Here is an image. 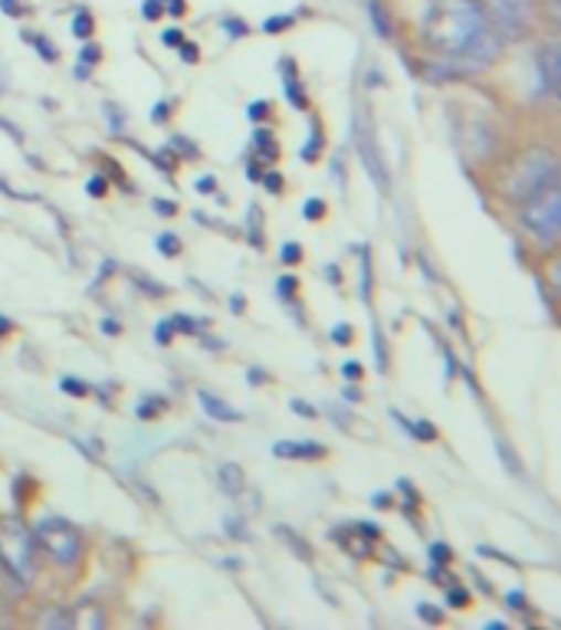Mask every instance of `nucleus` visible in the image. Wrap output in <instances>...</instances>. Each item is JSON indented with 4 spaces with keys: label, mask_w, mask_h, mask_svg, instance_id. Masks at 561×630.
I'll list each match as a JSON object with an SVG mask.
<instances>
[{
    "label": "nucleus",
    "mask_w": 561,
    "mask_h": 630,
    "mask_svg": "<svg viewBox=\"0 0 561 630\" xmlns=\"http://www.w3.org/2000/svg\"><path fill=\"white\" fill-rule=\"evenodd\" d=\"M289 23H293V17H269V20L263 23V30H266V33H276V30H286Z\"/></svg>",
    "instance_id": "30"
},
{
    "label": "nucleus",
    "mask_w": 561,
    "mask_h": 630,
    "mask_svg": "<svg viewBox=\"0 0 561 630\" xmlns=\"http://www.w3.org/2000/svg\"><path fill=\"white\" fill-rule=\"evenodd\" d=\"M411 437H417V440H437V427L431 420H414L411 423Z\"/></svg>",
    "instance_id": "18"
},
{
    "label": "nucleus",
    "mask_w": 561,
    "mask_h": 630,
    "mask_svg": "<svg viewBox=\"0 0 561 630\" xmlns=\"http://www.w3.org/2000/svg\"><path fill=\"white\" fill-rule=\"evenodd\" d=\"M371 296V256L368 246H361V300Z\"/></svg>",
    "instance_id": "16"
},
{
    "label": "nucleus",
    "mask_w": 561,
    "mask_h": 630,
    "mask_svg": "<svg viewBox=\"0 0 561 630\" xmlns=\"http://www.w3.org/2000/svg\"><path fill=\"white\" fill-rule=\"evenodd\" d=\"M341 375H345L348 381H358V378H361V365H358V361H345V365H341Z\"/></svg>",
    "instance_id": "40"
},
{
    "label": "nucleus",
    "mask_w": 561,
    "mask_h": 630,
    "mask_svg": "<svg viewBox=\"0 0 561 630\" xmlns=\"http://www.w3.org/2000/svg\"><path fill=\"white\" fill-rule=\"evenodd\" d=\"M0 10H3V13H20L17 0H0Z\"/></svg>",
    "instance_id": "52"
},
{
    "label": "nucleus",
    "mask_w": 561,
    "mask_h": 630,
    "mask_svg": "<svg viewBox=\"0 0 561 630\" xmlns=\"http://www.w3.org/2000/svg\"><path fill=\"white\" fill-rule=\"evenodd\" d=\"M33 542L56 565H76L83 558V535L63 519H43L33 528Z\"/></svg>",
    "instance_id": "5"
},
{
    "label": "nucleus",
    "mask_w": 561,
    "mask_h": 630,
    "mask_svg": "<svg viewBox=\"0 0 561 630\" xmlns=\"http://www.w3.org/2000/svg\"><path fill=\"white\" fill-rule=\"evenodd\" d=\"M155 338H158V345H171V338H174V322H171V318H161L158 328H155Z\"/></svg>",
    "instance_id": "23"
},
{
    "label": "nucleus",
    "mask_w": 561,
    "mask_h": 630,
    "mask_svg": "<svg viewBox=\"0 0 561 630\" xmlns=\"http://www.w3.org/2000/svg\"><path fill=\"white\" fill-rule=\"evenodd\" d=\"M214 185H218V181L208 175V178H201V181H198V191H201V195H214Z\"/></svg>",
    "instance_id": "47"
},
{
    "label": "nucleus",
    "mask_w": 561,
    "mask_h": 630,
    "mask_svg": "<svg viewBox=\"0 0 561 630\" xmlns=\"http://www.w3.org/2000/svg\"><path fill=\"white\" fill-rule=\"evenodd\" d=\"M70 621H73V628H83V624L103 628V624H106V618H103L96 608H93V611H89V608H80V615H76V618H70Z\"/></svg>",
    "instance_id": "15"
},
{
    "label": "nucleus",
    "mask_w": 561,
    "mask_h": 630,
    "mask_svg": "<svg viewBox=\"0 0 561 630\" xmlns=\"http://www.w3.org/2000/svg\"><path fill=\"white\" fill-rule=\"evenodd\" d=\"M60 388H63V391H70L73 398H86V395H89V385H86V381H80V378H63V381H60Z\"/></svg>",
    "instance_id": "21"
},
{
    "label": "nucleus",
    "mask_w": 561,
    "mask_h": 630,
    "mask_svg": "<svg viewBox=\"0 0 561 630\" xmlns=\"http://www.w3.org/2000/svg\"><path fill=\"white\" fill-rule=\"evenodd\" d=\"M279 260H283L286 266H296V263H303V246H299V243H283V250H279Z\"/></svg>",
    "instance_id": "20"
},
{
    "label": "nucleus",
    "mask_w": 561,
    "mask_h": 630,
    "mask_svg": "<svg viewBox=\"0 0 561 630\" xmlns=\"http://www.w3.org/2000/svg\"><path fill=\"white\" fill-rule=\"evenodd\" d=\"M178 46H181V60H184V63H198V56H201V53H198V46H194V43H184V40H181Z\"/></svg>",
    "instance_id": "35"
},
{
    "label": "nucleus",
    "mask_w": 561,
    "mask_h": 630,
    "mask_svg": "<svg viewBox=\"0 0 561 630\" xmlns=\"http://www.w3.org/2000/svg\"><path fill=\"white\" fill-rule=\"evenodd\" d=\"M246 237L253 240V246H263V213L253 204L250 217H246Z\"/></svg>",
    "instance_id": "12"
},
{
    "label": "nucleus",
    "mask_w": 561,
    "mask_h": 630,
    "mask_svg": "<svg viewBox=\"0 0 561 630\" xmlns=\"http://www.w3.org/2000/svg\"><path fill=\"white\" fill-rule=\"evenodd\" d=\"M33 46H36V53H40L46 63H56V46H53L46 36H33Z\"/></svg>",
    "instance_id": "22"
},
{
    "label": "nucleus",
    "mask_w": 561,
    "mask_h": 630,
    "mask_svg": "<svg viewBox=\"0 0 561 630\" xmlns=\"http://www.w3.org/2000/svg\"><path fill=\"white\" fill-rule=\"evenodd\" d=\"M165 411V401L161 398H148V401H138V408H135V414L141 420H151L155 414H161Z\"/></svg>",
    "instance_id": "17"
},
{
    "label": "nucleus",
    "mask_w": 561,
    "mask_h": 630,
    "mask_svg": "<svg viewBox=\"0 0 561 630\" xmlns=\"http://www.w3.org/2000/svg\"><path fill=\"white\" fill-rule=\"evenodd\" d=\"M198 401L204 405V411H208V414H211L214 420H226V423H236V420H243V414H240L236 408H230L226 401L214 398L211 391H198Z\"/></svg>",
    "instance_id": "9"
},
{
    "label": "nucleus",
    "mask_w": 561,
    "mask_h": 630,
    "mask_svg": "<svg viewBox=\"0 0 561 630\" xmlns=\"http://www.w3.org/2000/svg\"><path fill=\"white\" fill-rule=\"evenodd\" d=\"M447 605L449 608H466V605H469V591H466V588H449Z\"/></svg>",
    "instance_id": "25"
},
{
    "label": "nucleus",
    "mask_w": 561,
    "mask_h": 630,
    "mask_svg": "<svg viewBox=\"0 0 561 630\" xmlns=\"http://www.w3.org/2000/svg\"><path fill=\"white\" fill-rule=\"evenodd\" d=\"M273 456H283V460H322L326 447L316 443V440H279V443H273Z\"/></svg>",
    "instance_id": "7"
},
{
    "label": "nucleus",
    "mask_w": 561,
    "mask_h": 630,
    "mask_svg": "<svg viewBox=\"0 0 561 630\" xmlns=\"http://www.w3.org/2000/svg\"><path fill=\"white\" fill-rule=\"evenodd\" d=\"M165 10H168L171 17H181V13H184V0H165Z\"/></svg>",
    "instance_id": "44"
},
{
    "label": "nucleus",
    "mask_w": 561,
    "mask_h": 630,
    "mask_svg": "<svg viewBox=\"0 0 561 630\" xmlns=\"http://www.w3.org/2000/svg\"><path fill=\"white\" fill-rule=\"evenodd\" d=\"M168 112H171V103H158L155 105V112H151V118H155V122H165Z\"/></svg>",
    "instance_id": "45"
},
{
    "label": "nucleus",
    "mask_w": 561,
    "mask_h": 630,
    "mask_svg": "<svg viewBox=\"0 0 561 630\" xmlns=\"http://www.w3.org/2000/svg\"><path fill=\"white\" fill-rule=\"evenodd\" d=\"M221 486H224L226 496H236V493L243 490V473H240V466H236V463H226V466H221Z\"/></svg>",
    "instance_id": "11"
},
{
    "label": "nucleus",
    "mask_w": 561,
    "mask_h": 630,
    "mask_svg": "<svg viewBox=\"0 0 561 630\" xmlns=\"http://www.w3.org/2000/svg\"><path fill=\"white\" fill-rule=\"evenodd\" d=\"M246 115H250L253 122H263V118L269 115V103H253L246 108Z\"/></svg>",
    "instance_id": "33"
},
{
    "label": "nucleus",
    "mask_w": 561,
    "mask_h": 630,
    "mask_svg": "<svg viewBox=\"0 0 561 630\" xmlns=\"http://www.w3.org/2000/svg\"><path fill=\"white\" fill-rule=\"evenodd\" d=\"M86 191H89L93 198H103V195H106V178H99V175H96V178H89Z\"/></svg>",
    "instance_id": "37"
},
{
    "label": "nucleus",
    "mask_w": 561,
    "mask_h": 630,
    "mask_svg": "<svg viewBox=\"0 0 561 630\" xmlns=\"http://www.w3.org/2000/svg\"><path fill=\"white\" fill-rule=\"evenodd\" d=\"M279 535H283L286 542H293V545H296V555H303V558H309V545H306V542H299V538H296V535H293L289 528H279Z\"/></svg>",
    "instance_id": "31"
},
{
    "label": "nucleus",
    "mask_w": 561,
    "mask_h": 630,
    "mask_svg": "<svg viewBox=\"0 0 561 630\" xmlns=\"http://www.w3.org/2000/svg\"><path fill=\"white\" fill-rule=\"evenodd\" d=\"M93 27H96V23H93V13H89V10H80V13L73 17V33H76V36H83V40L93 36Z\"/></svg>",
    "instance_id": "14"
},
{
    "label": "nucleus",
    "mask_w": 561,
    "mask_h": 630,
    "mask_svg": "<svg viewBox=\"0 0 561 630\" xmlns=\"http://www.w3.org/2000/svg\"><path fill=\"white\" fill-rule=\"evenodd\" d=\"M224 528H226V535H233V538H246V532L240 528V519H226Z\"/></svg>",
    "instance_id": "43"
},
{
    "label": "nucleus",
    "mask_w": 561,
    "mask_h": 630,
    "mask_svg": "<svg viewBox=\"0 0 561 630\" xmlns=\"http://www.w3.org/2000/svg\"><path fill=\"white\" fill-rule=\"evenodd\" d=\"M0 561L10 571V578H17L20 585H30L36 575V542L33 532H27V525L17 519L0 523Z\"/></svg>",
    "instance_id": "4"
},
{
    "label": "nucleus",
    "mask_w": 561,
    "mask_h": 630,
    "mask_svg": "<svg viewBox=\"0 0 561 630\" xmlns=\"http://www.w3.org/2000/svg\"><path fill=\"white\" fill-rule=\"evenodd\" d=\"M489 23L496 27L499 36H526L532 23V3L529 0H479Z\"/></svg>",
    "instance_id": "6"
},
{
    "label": "nucleus",
    "mask_w": 561,
    "mask_h": 630,
    "mask_svg": "<svg viewBox=\"0 0 561 630\" xmlns=\"http://www.w3.org/2000/svg\"><path fill=\"white\" fill-rule=\"evenodd\" d=\"M158 250H161L165 256H178V253H181V240H178L174 233H161V237H158Z\"/></svg>",
    "instance_id": "19"
},
{
    "label": "nucleus",
    "mask_w": 561,
    "mask_h": 630,
    "mask_svg": "<svg viewBox=\"0 0 561 630\" xmlns=\"http://www.w3.org/2000/svg\"><path fill=\"white\" fill-rule=\"evenodd\" d=\"M246 378H250V381H253V385H260V381H266V375H263V371H250V375H246Z\"/></svg>",
    "instance_id": "57"
},
{
    "label": "nucleus",
    "mask_w": 561,
    "mask_h": 630,
    "mask_svg": "<svg viewBox=\"0 0 561 630\" xmlns=\"http://www.w3.org/2000/svg\"><path fill=\"white\" fill-rule=\"evenodd\" d=\"M358 398H361L358 388H348V391H345V401H358Z\"/></svg>",
    "instance_id": "59"
},
{
    "label": "nucleus",
    "mask_w": 561,
    "mask_h": 630,
    "mask_svg": "<svg viewBox=\"0 0 561 630\" xmlns=\"http://www.w3.org/2000/svg\"><path fill=\"white\" fill-rule=\"evenodd\" d=\"M417 615H421V621H427V624H441V621H444V611H437V608H431V605H417Z\"/></svg>",
    "instance_id": "26"
},
{
    "label": "nucleus",
    "mask_w": 561,
    "mask_h": 630,
    "mask_svg": "<svg viewBox=\"0 0 561 630\" xmlns=\"http://www.w3.org/2000/svg\"><path fill=\"white\" fill-rule=\"evenodd\" d=\"M506 601H509V608H516V611H529V605H526V595H522V591H509V595H506Z\"/></svg>",
    "instance_id": "38"
},
{
    "label": "nucleus",
    "mask_w": 561,
    "mask_h": 630,
    "mask_svg": "<svg viewBox=\"0 0 561 630\" xmlns=\"http://www.w3.org/2000/svg\"><path fill=\"white\" fill-rule=\"evenodd\" d=\"M431 561H434V565H447V561H449V545H444V542L431 545Z\"/></svg>",
    "instance_id": "28"
},
{
    "label": "nucleus",
    "mask_w": 561,
    "mask_h": 630,
    "mask_svg": "<svg viewBox=\"0 0 561 630\" xmlns=\"http://www.w3.org/2000/svg\"><path fill=\"white\" fill-rule=\"evenodd\" d=\"M161 40H165L168 46H178V43H181V30H165Z\"/></svg>",
    "instance_id": "46"
},
{
    "label": "nucleus",
    "mask_w": 561,
    "mask_h": 630,
    "mask_svg": "<svg viewBox=\"0 0 561 630\" xmlns=\"http://www.w3.org/2000/svg\"><path fill=\"white\" fill-rule=\"evenodd\" d=\"M80 63H83V66H89V63H99V46H83V53H80Z\"/></svg>",
    "instance_id": "39"
},
{
    "label": "nucleus",
    "mask_w": 561,
    "mask_h": 630,
    "mask_svg": "<svg viewBox=\"0 0 561 630\" xmlns=\"http://www.w3.org/2000/svg\"><path fill=\"white\" fill-rule=\"evenodd\" d=\"M536 66H539V80H546L549 93H552V96H559V86H561L559 46H555V43H552V46H546V50L536 56Z\"/></svg>",
    "instance_id": "8"
},
{
    "label": "nucleus",
    "mask_w": 561,
    "mask_h": 630,
    "mask_svg": "<svg viewBox=\"0 0 561 630\" xmlns=\"http://www.w3.org/2000/svg\"><path fill=\"white\" fill-rule=\"evenodd\" d=\"M326 276H332V283H341V273H338V266H326Z\"/></svg>",
    "instance_id": "55"
},
{
    "label": "nucleus",
    "mask_w": 561,
    "mask_h": 630,
    "mask_svg": "<svg viewBox=\"0 0 561 630\" xmlns=\"http://www.w3.org/2000/svg\"><path fill=\"white\" fill-rule=\"evenodd\" d=\"M424 43L459 73H479L502 53V36L479 0H434L421 17Z\"/></svg>",
    "instance_id": "1"
},
{
    "label": "nucleus",
    "mask_w": 561,
    "mask_h": 630,
    "mask_svg": "<svg viewBox=\"0 0 561 630\" xmlns=\"http://www.w3.org/2000/svg\"><path fill=\"white\" fill-rule=\"evenodd\" d=\"M552 181H559V161L552 151L546 148H532L526 151L516 165H512V175L506 178V198L509 201H529L532 195H539L542 188H549Z\"/></svg>",
    "instance_id": "2"
},
{
    "label": "nucleus",
    "mask_w": 561,
    "mask_h": 630,
    "mask_svg": "<svg viewBox=\"0 0 561 630\" xmlns=\"http://www.w3.org/2000/svg\"><path fill=\"white\" fill-rule=\"evenodd\" d=\"M224 27H226V33H230V36H243V33H246V27H243L240 20H233V17H226Z\"/></svg>",
    "instance_id": "41"
},
{
    "label": "nucleus",
    "mask_w": 561,
    "mask_h": 630,
    "mask_svg": "<svg viewBox=\"0 0 561 630\" xmlns=\"http://www.w3.org/2000/svg\"><path fill=\"white\" fill-rule=\"evenodd\" d=\"M391 418L398 420V427H401V430H407V433H411V423H414V420H407L401 411H391Z\"/></svg>",
    "instance_id": "51"
},
{
    "label": "nucleus",
    "mask_w": 561,
    "mask_h": 630,
    "mask_svg": "<svg viewBox=\"0 0 561 630\" xmlns=\"http://www.w3.org/2000/svg\"><path fill=\"white\" fill-rule=\"evenodd\" d=\"M358 532H361V535H368V538H378V535H381V528H378L374 523H361L358 525Z\"/></svg>",
    "instance_id": "48"
},
{
    "label": "nucleus",
    "mask_w": 561,
    "mask_h": 630,
    "mask_svg": "<svg viewBox=\"0 0 561 630\" xmlns=\"http://www.w3.org/2000/svg\"><path fill=\"white\" fill-rule=\"evenodd\" d=\"M253 145H256V151H260V161H276V158H279V145H276V138H273L269 128H256Z\"/></svg>",
    "instance_id": "10"
},
{
    "label": "nucleus",
    "mask_w": 561,
    "mask_h": 630,
    "mask_svg": "<svg viewBox=\"0 0 561 630\" xmlns=\"http://www.w3.org/2000/svg\"><path fill=\"white\" fill-rule=\"evenodd\" d=\"M303 217H306V220H322V217H326V204H322L319 198H309V201L303 204Z\"/></svg>",
    "instance_id": "24"
},
{
    "label": "nucleus",
    "mask_w": 561,
    "mask_h": 630,
    "mask_svg": "<svg viewBox=\"0 0 561 630\" xmlns=\"http://www.w3.org/2000/svg\"><path fill=\"white\" fill-rule=\"evenodd\" d=\"M10 328H13V322H10V318H3V315H0V335H7V332H10Z\"/></svg>",
    "instance_id": "58"
},
{
    "label": "nucleus",
    "mask_w": 561,
    "mask_h": 630,
    "mask_svg": "<svg viewBox=\"0 0 561 630\" xmlns=\"http://www.w3.org/2000/svg\"><path fill=\"white\" fill-rule=\"evenodd\" d=\"M526 208L519 210V223L532 233L536 243L555 246L561 237V191L559 181H552L549 188H542L539 195H532L529 201H522Z\"/></svg>",
    "instance_id": "3"
},
{
    "label": "nucleus",
    "mask_w": 561,
    "mask_h": 630,
    "mask_svg": "<svg viewBox=\"0 0 561 630\" xmlns=\"http://www.w3.org/2000/svg\"><path fill=\"white\" fill-rule=\"evenodd\" d=\"M141 13H145L148 20H158V17H161V0H145V3H141Z\"/></svg>",
    "instance_id": "34"
},
{
    "label": "nucleus",
    "mask_w": 561,
    "mask_h": 630,
    "mask_svg": "<svg viewBox=\"0 0 561 630\" xmlns=\"http://www.w3.org/2000/svg\"><path fill=\"white\" fill-rule=\"evenodd\" d=\"M296 286H299V283H296V276H283V280L276 283V293H279L283 300H293Z\"/></svg>",
    "instance_id": "27"
},
{
    "label": "nucleus",
    "mask_w": 561,
    "mask_h": 630,
    "mask_svg": "<svg viewBox=\"0 0 561 630\" xmlns=\"http://www.w3.org/2000/svg\"><path fill=\"white\" fill-rule=\"evenodd\" d=\"M289 408H293L296 414H306V418H316V408H313V405H306V401H299V398H296V401H293Z\"/></svg>",
    "instance_id": "42"
},
{
    "label": "nucleus",
    "mask_w": 561,
    "mask_h": 630,
    "mask_svg": "<svg viewBox=\"0 0 561 630\" xmlns=\"http://www.w3.org/2000/svg\"><path fill=\"white\" fill-rule=\"evenodd\" d=\"M332 342H336V345H348V342H351V325L338 322L336 328H332Z\"/></svg>",
    "instance_id": "32"
},
{
    "label": "nucleus",
    "mask_w": 561,
    "mask_h": 630,
    "mask_svg": "<svg viewBox=\"0 0 561 630\" xmlns=\"http://www.w3.org/2000/svg\"><path fill=\"white\" fill-rule=\"evenodd\" d=\"M246 178H253V181L260 178V165H256V161H250V165H246Z\"/></svg>",
    "instance_id": "53"
},
{
    "label": "nucleus",
    "mask_w": 561,
    "mask_h": 630,
    "mask_svg": "<svg viewBox=\"0 0 561 630\" xmlns=\"http://www.w3.org/2000/svg\"><path fill=\"white\" fill-rule=\"evenodd\" d=\"M263 188H266L269 195H279V191H283V178H279V175H263Z\"/></svg>",
    "instance_id": "36"
},
{
    "label": "nucleus",
    "mask_w": 561,
    "mask_h": 630,
    "mask_svg": "<svg viewBox=\"0 0 561 630\" xmlns=\"http://www.w3.org/2000/svg\"><path fill=\"white\" fill-rule=\"evenodd\" d=\"M103 332H106V335H118V332H121V325H118L115 318H103Z\"/></svg>",
    "instance_id": "49"
},
{
    "label": "nucleus",
    "mask_w": 561,
    "mask_h": 630,
    "mask_svg": "<svg viewBox=\"0 0 561 630\" xmlns=\"http://www.w3.org/2000/svg\"><path fill=\"white\" fill-rule=\"evenodd\" d=\"M496 450H499V456H502V463H506V470H512V473H522V466H519V460H516V456L509 453V447H506V443H499Z\"/></svg>",
    "instance_id": "29"
},
{
    "label": "nucleus",
    "mask_w": 561,
    "mask_h": 630,
    "mask_svg": "<svg viewBox=\"0 0 561 630\" xmlns=\"http://www.w3.org/2000/svg\"><path fill=\"white\" fill-rule=\"evenodd\" d=\"M230 306H233V313H243V296H233Z\"/></svg>",
    "instance_id": "56"
},
{
    "label": "nucleus",
    "mask_w": 561,
    "mask_h": 630,
    "mask_svg": "<svg viewBox=\"0 0 561 630\" xmlns=\"http://www.w3.org/2000/svg\"><path fill=\"white\" fill-rule=\"evenodd\" d=\"M155 210H158L161 217H171V213H174V204H171V201H155Z\"/></svg>",
    "instance_id": "50"
},
{
    "label": "nucleus",
    "mask_w": 561,
    "mask_h": 630,
    "mask_svg": "<svg viewBox=\"0 0 561 630\" xmlns=\"http://www.w3.org/2000/svg\"><path fill=\"white\" fill-rule=\"evenodd\" d=\"M319 148H322V132H319V122H313V135H309L306 148L299 151L303 161H316V158H319Z\"/></svg>",
    "instance_id": "13"
},
{
    "label": "nucleus",
    "mask_w": 561,
    "mask_h": 630,
    "mask_svg": "<svg viewBox=\"0 0 561 630\" xmlns=\"http://www.w3.org/2000/svg\"><path fill=\"white\" fill-rule=\"evenodd\" d=\"M371 503H374L378 510H384V506H388V493H374V500H371Z\"/></svg>",
    "instance_id": "54"
}]
</instances>
